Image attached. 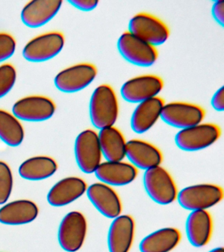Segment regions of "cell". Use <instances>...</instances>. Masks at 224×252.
<instances>
[{
    "mask_svg": "<svg viewBox=\"0 0 224 252\" xmlns=\"http://www.w3.org/2000/svg\"><path fill=\"white\" fill-rule=\"evenodd\" d=\"M38 206L32 201H13L0 208V222L7 225H22L34 221L38 216Z\"/></svg>",
    "mask_w": 224,
    "mask_h": 252,
    "instance_id": "7402d4cb",
    "label": "cell"
},
{
    "mask_svg": "<svg viewBox=\"0 0 224 252\" xmlns=\"http://www.w3.org/2000/svg\"><path fill=\"white\" fill-rule=\"evenodd\" d=\"M58 167L56 161L52 158L34 157L21 163L19 173L20 176L26 180L40 181L54 175Z\"/></svg>",
    "mask_w": 224,
    "mask_h": 252,
    "instance_id": "d4e9b609",
    "label": "cell"
},
{
    "mask_svg": "<svg viewBox=\"0 0 224 252\" xmlns=\"http://www.w3.org/2000/svg\"><path fill=\"white\" fill-rule=\"evenodd\" d=\"M137 169L124 161H105L95 171L100 182L109 186L121 187L130 184L136 179Z\"/></svg>",
    "mask_w": 224,
    "mask_h": 252,
    "instance_id": "ac0fdd59",
    "label": "cell"
},
{
    "mask_svg": "<svg viewBox=\"0 0 224 252\" xmlns=\"http://www.w3.org/2000/svg\"><path fill=\"white\" fill-rule=\"evenodd\" d=\"M212 108L216 111L222 112L224 110V90L222 86L214 94L211 100Z\"/></svg>",
    "mask_w": 224,
    "mask_h": 252,
    "instance_id": "1f68e13d",
    "label": "cell"
},
{
    "mask_svg": "<svg viewBox=\"0 0 224 252\" xmlns=\"http://www.w3.org/2000/svg\"><path fill=\"white\" fill-rule=\"evenodd\" d=\"M213 231V220L207 210L191 212L187 218V238L192 246L201 248L210 242Z\"/></svg>",
    "mask_w": 224,
    "mask_h": 252,
    "instance_id": "ffe728a7",
    "label": "cell"
},
{
    "mask_svg": "<svg viewBox=\"0 0 224 252\" xmlns=\"http://www.w3.org/2000/svg\"><path fill=\"white\" fill-rule=\"evenodd\" d=\"M204 117L205 111L201 106L177 101L164 104L160 116L165 123L180 130L202 123Z\"/></svg>",
    "mask_w": 224,
    "mask_h": 252,
    "instance_id": "9c48e42d",
    "label": "cell"
},
{
    "mask_svg": "<svg viewBox=\"0 0 224 252\" xmlns=\"http://www.w3.org/2000/svg\"><path fill=\"white\" fill-rule=\"evenodd\" d=\"M62 0H35L27 3L21 11V20L27 27H43L56 17L62 7Z\"/></svg>",
    "mask_w": 224,
    "mask_h": 252,
    "instance_id": "e0dca14e",
    "label": "cell"
},
{
    "mask_svg": "<svg viewBox=\"0 0 224 252\" xmlns=\"http://www.w3.org/2000/svg\"><path fill=\"white\" fill-rule=\"evenodd\" d=\"M92 125L101 130L115 126L119 115V103L115 91L108 84L97 86L90 101Z\"/></svg>",
    "mask_w": 224,
    "mask_h": 252,
    "instance_id": "6da1fadb",
    "label": "cell"
},
{
    "mask_svg": "<svg viewBox=\"0 0 224 252\" xmlns=\"http://www.w3.org/2000/svg\"><path fill=\"white\" fill-rule=\"evenodd\" d=\"M163 88L164 82L160 77L144 74L127 81L122 86L121 94L126 101L139 104L158 96Z\"/></svg>",
    "mask_w": 224,
    "mask_h": 252,
    "instance_id": "7c38bea8",
    "label": "cell"
},
{
    "mask_svg": "<svg viewBox=\"0 0 224 252\" xmlns=\"http://www.w3.org/2000/svg\"><path fill=\"white\" fill-rule=\"evenodd\" d=\"M128 32L155 47L164 44L170 36L168 26L147 13H137L129 20Z\"/></svg>",
    "mask_w": 224,
    "mask_h": 252,
    "instance_id": "8992f818",
    "label": "cell"
},
{
    "mask_svg": "<svg viewBox=\"0 0 224 252\" xmlns=\"http://www.w3.org/2000/svg\"><path fill=\"white\" fill-rule=\"evenodd\" d=\"M16 45V41L12 35L0 33V63L4 62L14 55Z\"/></svg>",
    "mask_w": 224,
    "mask_h": 252,
    "instance_id": "f1b7e54d",
    "label": "cell"
},
{
    "mask_svg": "<svg viewBox=\"0 0 224 252\" xmlns=\"http://www.w3.org/2000/svg\"><path fill=\"white\" fill-rule=\"evenodd\" d=\"M24 138V129L19 120L6 110L0 109V139L9 147H17Z\"/></svg>",
    "mask_w": 224,
    "mask_h": 252,
    "instance_id": "484cf974",
    "label": "cell"
},
{
    "mask_svg": "<svg viewBox=\"0 0 224 252\" xmlns=\"http://www.w3.org/2000/svg\"><path fill=\"white\" fill-rule=\"evenodd\" d=\"M87 184L80 177H66L58 181L49 191L48 202L51 206L62 207L71 204L86 192Z\"/></svg>",
    "mask_w": 224,
    "mask_h": 252,
    "instance_id": "d6986e66",
    "label": "cell"
},
{
    "mask_svg": "<svg viewBox=\"0 0 224 252\" xmlns=\"http://www.w3.org/2000/svg\"><path fill=\"white\" fill-rule=\"evenodd\" d=\"M126 158L137 169L146 171L162 162V152L154 145L141 139L127 141Z\"/></svg>",
    "mask_w": 224,
    "mask_h": 252,
    "instance_id": "2e32d148",
    "label": "cell"
},
{
    "mask_svg": "<svg viewBox=\"0 0 224 252\" xmlns=\"http://www.w3.org/2000/svg\"><path fill=\"white\" fill-rule=\"evenodd\" d=\"M68 2L82 11H93L99 4V1L97 0H69Z\"/></svg>",
    "mask_w": 224,
    "mask_h": 252,
    "instance_id": "f546056e",
    "label": "cell"
},
{
    "mask_svg": "<svg viewBox=\"0 0 224 252\" xmlns=\"http://www.w3.org/2000/svg\"><path fill=\"white\" fill-rule=\"evenodd\" d=\"M164 104V99L158 96L137 104L131 118L133 132L143 134L151 129L160 118Z\"/></svg>",
    "mask_w": 224,
    "mask_h": 252,
    "instance_id": "44dd1931",
    "label": "cell"
},
{
    "mask_svg": "<svg viewBox=\"0 0 224 252\" xmlns=\"http://www.w3.org/2000/svg\"><path fill=\"white\" fill-rule=\"evenodd\" d=\"M135 224L129 215H120L113 219L107 236L109 252H128L134 239Z\"/></svg>",
    "mask_w": 224,
    "mask_h": 252,
    "instance_id": "9a60e30c",
    "label": "cell"
},
{
    "mask_svg": "<svg viewBox=\"0 0 224 252\" xmlns=\"http://www.w3.org/2000/svg\"><path fill=\"white\" fill-rule=\"evenodd\" d=\"M86 194L90 202L104 217L115 219L121 215L123 205L121 198L112 187L101 182L88 187Z\"/></svg>",
    "mask_w": 224,
    "mask_h": 252,
    "instance_id": "5bb4252c",
    "label": "cell"
},
{
    "mask_svg": "<svg viewBox=\"0 0 224 252\" xmlns=\"http://www.w3.org/2000/svg\"><path fill=\"white\" fill-rule=\"evenodd\" d=\"M97 75V69L90 63H80L59 72L54 79L58 90L67 94L80 92L89 86Z\"/></svg>",
    "mask_w": 224,
    "mask_h": 252,
    "instance_id": "8fae6325",
    "label": "cell"
},
{
    "mask_svg": "<svg viewBox=\"0 0 224 252\" xmlns=\"http://www.w3.org/2000/svg\"><path fill=\"white\" fill-rule=\"evenodd\" d=\"M180 230L174 227L160 228L145 236L140 244L141 252H170L180 243Z\"/></svg>",
    "mask_w": 224,
    "mask_h": 252,
    "instance_id": "cb8c5ba5",
    "label": "cell"
},
{
    "mask_svg": "<svg viewBox=\"0 0 224 252\" xmlns=\"http://www.w3.org/2000/svg\"><path fill=\"white\" fill-rule=\"evenodd\" d=\"M117 48L122 57L135 66L149 67L154 64L158 59L156 47L135 36L128 31L120 36Z\"/></svg>",
    "mask_w": 224,
    "mask_h": 252,
    "instance_id": "5b68a950",
    "label": "cell"
},
{
    "mask_svg": "<svg viewBox=\"0 0 224 252\" xmlns=\"http://www.w3.org/2000/svg\"><path fill=\"white\" fill-rule=\"evenodd\" d=\"M98 138L102 156L106 161H123L127 141L121 130L115 126L104 128L99 130Z\"/></svg>",
    "mask_w": 224,
    "mask_h": 252,
    "instance_id": "603a6c76",
    "label": "cell"
},
{
    "mask_svg": "<svg viewBox=\"0 0 224 252\" xmlns=\"http://www.w3.org/2000/svg\"><path fill=\"white\" fill-rule=\"evenodd\" d=\"M64 45V37L62 33L52 32L44 33L27 43L23 49V57L29 62H45L60 54Z\"/></svg>",
    "mask_w": 224,
    "mask_h": 252,
    "instance_id": "30bf717a",
    "label": "cell"
},
{
    "mask_svg": "<svg viewBox=\"0 0 224 252\" xmlns=\"http://www.w3.org/2000/svg\"><path fill=\"white\" fill-rule=\"evenodd\" d=\"M54 102L50 98L40 95L26 96L13 104V114L19 120L40 122L50 119L56 112Z\"/></svg>",
    "mask_w": 224,
    "mask_h": 252,
    "instance_id": "4fadbf2b",
    "label": "cell"
},
{
    "mask_svg": "<svg viewBox=\"0 0 224 252\" xmlns=\"http://www.w3.org/2000/svg\"><path fill=\"white\" fill-rule=\"evenodd\" d=\"M212 17L215 20L216 23L224 27V1L218 0L214 2L212 7Z\"/></svg>",
    "mask_w": 224,
    "mask_h": 252,
    "instance_id": "4dcf8cb0",
    "label": "cell"
},
{
    "mask_svg": "<svg viewBox=\"0 0 224 252\" xmlns=\"http://www.w3.org/2000/svg\"><path fill=\"white\" fill-rule=\"evenodd\" d=\"M74 155L82 172L86 174L95 173L103 157L97 132L88 129L77 136L74 143Z\"/></svg>",
    "mask_w": 224,
    "mask_h": 252,
    "instance_id": "52a82bcc",
    "label": "cell"
},
{
    "mask_svg": "<svg viewBox=\"0 0 224 252\" xmlns=\"http://www.w3.org/2000/svg\"><path fill=\"white\" fill-rule=\"evenodd\" d=\"M87 220L77 211L66 214L61 222L58 240L61 247L67 252L78 251L83 246L87 234Z\"/></svg>",
    "mask_w": 224,
    "mask_h": 252,
    "instance_id": "ba28073f",
    "label": "cell"
},
{
    "mask_svg": "<svg viewBox=\"0 0 224 252\" xmlns=\"http://www.w3.org/2000/svg\"><path fill=\"white\" fill-rule=\"evenodd\" d=\"M219 126L212 123H200L180 130L175 137L177 147L182 151H201L215 143L221 136Z\"/></svg>",
    "mask_w": 224,
    "mask_h": 252,
    "instance_id": "277c9868",
    "label": "cell"
},
{
    "mask_svg": "<svg viewBox=\"0 0 224 252\" xmlns=\"http://www.w3.org/2000/svg\"><path fill=\"white\" fill-rule=\"evenodd\" d=\"M208 252H224V249L223 247H218L214 248V249L210 250Z\"/></svg>",
    "mask_w": 224,
    "mask_h": 252,
    "instance_id": "d6a6232c",
    "label": "cell"
},
{
    "mask_svg": "<svg viewBox=\"0 0 224 252\" xmlns=\"http://www.w3.org/2000/svg\"><path fill=\"white\" fill-rule=\"evenodd\" d=\"M143 186L147 195L157 204H172L178 196V189L172 175L159 165L145 171Z\"/></svg>",
    "mask_w": 224,
    "mask_h": 252,
    "instance_id": "7a4b0ae2",
    "label": "cell"
},
{
    "mask_svg": "<svg viewBox=\"0 0 224 252\" xmlns=\"http://www.w3.org/2000/svg\"><path fill=\"white\" fill-rule=\"evenodd\" d=\"M17 80V72L10 64L0 66V98L6 96L14 87Z\"/></svg>",
    "mask_w": 224,
    "mask_h": 252,
    "instance_id": "83f0119b",
    "label": "cell"
},
{
    "mask_svg": "<svg viewBox=\"0 0 224 252\" xmlns=\"http://www.w3.org/2000/svg\"><path fill=\"white\" fill-rule=\"evenodd\" d=\"M13 186L12 171L6 163L0 161V205L7 202Z\"/></svg>",
    "mask_w": 224,
    "mask_h": 252,
    "instance_id": "4316f807",
    "label": "cell"
},
{
    "mask_svg": "<svg viewBox=\"0 0 224 252\" xmlns=\"http://www.w3.org/2000/svg\"><path fill=\"white\" fill-rule=\"evenodd\" d=\"M224 191L221 187L211 183H202L185 187L178 192L177 200L185 210H206L221 202Z\"/></svg>",
    "mask_w": 224,
    "mask_h": 252,
    "instance_id": "3957f363",
    "label": "cell"
}]
</instances>
